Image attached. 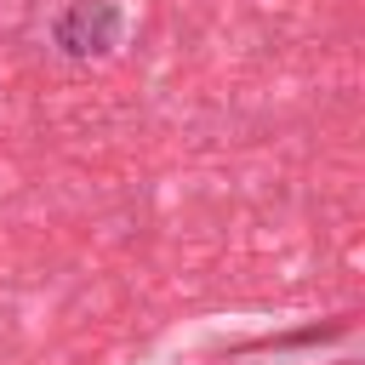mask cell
<instances>
[{"label":"cell","mask_w":365,"mask_h":365,"mask_svg":"<svg viewBox=\"0 0 365 365\" xmlns=\"http://www.w3.org/2000/svg\"><path fill=\"white\" fill-rule=\"evenodd\" d=\"M125 6L120 0H68L51 23V46L74 63H97L125 40Z\"/></svg>","instance_id":"obj_1"}]
</instances>
